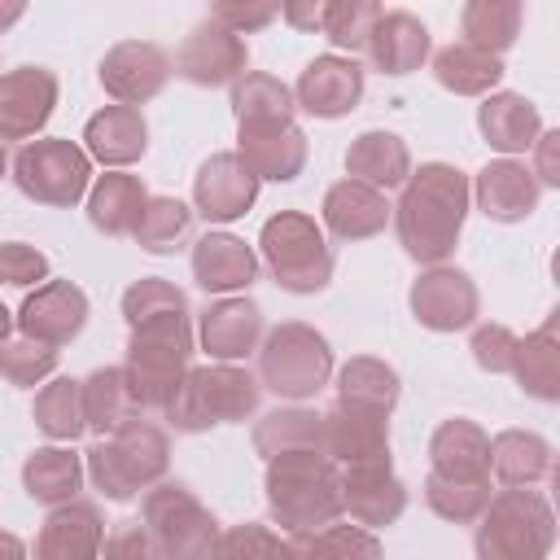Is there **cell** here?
<instances>
[{"instance_id": "obj_42", "label": "cell", "mask_w": 560, "mask_h": 560, "mask_svg": "<svg viewBox=\"0 0 560 560\" xmlns=\"http://www.w3.org/2000/svg\"><path fill=\"white\" fill-rule=\"evenodd\" d=\"M31 416H35V424H39L44 438H52V442H61V446L74 442V438L88 429L79 381H74V376H48V381L39 385L35 402H31Z\"/></svg>"}, {"instance_id": "obj_1", "label": "cell", "mask_w": 560, "mask_h": 560, "mask_svg": "<svg viewBox=\"0 0 560 560\" xmlns=\"http://www.w3.org/2000/svg\"><path fill=\"white\" fill-rule=\"evenodd\" d=\"M468 175L451 162H420L411 166L407 184L398 188V201L389 206L398 245L411 262L438 267L455 254L464 219H468Z\"/></svg>"}, {"instance_id": "obj_18", "label": "cell", "mask_w": 560, "mask_h": 560, "mask_svg": "<svg viewBox=\"0 0 560 560\" xmlns=\"http://www.w3.org/2000/svg\"><path fill=\"white\" fill-rule=\"evenodd\" d=\"M241 166L262 184H289L306 171V131L298 122H258V127H236V149Z\"/></svg>"}, {"instance_id": "obj_47", "label": "cell", "mask_w": 560, "mask_h": 560, "mask_svg": "<svg viewBox=\"0 0 560 560\" xmlns=\"http://www.w3.org/2000/svg\"><path fill=\"white\" fill-rule=\"evenodd\" d=\"M57 372V350L52 346H39L31 337H9L0 346V376L18 389H35L44 385L48 376Z\"/></svg>"}, {"instance_id": "obj_48", "label": "cell", "mask_w": 560, "mask_h": 560, "mask_svg": "<svg viewBox=\"0 0 560 560\" xmlns=\"http://www.w3.org/2000/svg\"><path fill=\"white\" fill-rule=\"evenodd\" d=\"M210 560H284V538L258 521L228 525V529H219Z\"/></svg>"}, {"instance_id": "obj_58", "label": "cell", "mask_w": 560, "mask_h": 560, "mask_svg": "<svg viewBox=\"0 0 560 560\" xmlns=\"http://www.w3.org/2000/svg\"><path fill=\"white\" fill-rule=\"evenodd\" d=\"M9 171V153H4V144H0V175Z\"/></svg>"}, {"instance_id": "obj_24", "label": "cell", "mask_w": 560, "mask_h": 560, "mask_svg": "<svg viewBox=\"0 0 560 560\" xmlns=\"http://www.w3.org/2000/svg\"><path fill=\"white\" fill-rule=\"evenodd\" d=\"M192 280L197 289L206 293H219V298H232V293H245L254 280H258V254L232 236V232H206L197 245H192Z\"/></svg>"}, {"instance_id": "obj_39", "label": "cell", "mask_w": 560, "mask_h": 560, "mask_svg": "<svg viewBox=\"0 0 560 560\" xmlns=\"http://www.w3.org/2000/svg\"><path fill=\"white\" fill-rule=\"evenodd\" d=\"M284 560H381V538L363 525H324L284 538Z\"/></svg>"}, {"instance_id": "obj_44", "label": "cell", "mask_w": 560, "mask_h": 560, "mask_svg": "<svg viewBox=\"0 0 560 560\" xmlns=\"http://www.w3.org/2000/svg\"><path fill=\"white\" fill-rule=\"evenodd\" d=\"M376 18H381V4H372V0H328L319 31L337 48V57L341 52L354 57V52H368V39H372Z\"/></svg>"}, {"instance_id": "obj_26", "label": "cell", "mask_w": 560, "mask_h": 560, "mask_svg": "<svg viewBox=\"0 0 560 560\" xmlns=\"http://www.w3.org/2000/svg\"><path fill=\"white\" fill-rule=\"evenodd\" d=\"M144 149H149V122L131 105H105L83 127V153L92 162L109 166V171H122V166L140 162Z\"/></svg>"}, {"instance_id": "obj_10", "label": "cell", "mask_w": 560, "mask_h": 560, "mask_svg": "<svg viewBox=\"0 0 560 560\" xmlns=\"http://www.w3.org/2000/svg\"><path fill=\"white\" fill-rule=\"evenodd\" d=\"M140 521L153 534L162 560H210L219 542L214 512L179 481H158L140 499Z\"/></svg>"}, {"instance_id": "obj_6", "label": "cell", "mask_w": 560, "mask_h": 560, "mask_svg": "<svg viewBox=\"0 0 560 560\" xmlns=\"http://www.w3.org/2000/svg\"><path fill=\"white\" fill-rule=\"evenodd\" d=\"M556 547V512L538 490H494L477 516V560H547Z\"/></svg>"}, {"instance_id": "obj_17", "label": "cell", "mask_w": 560, "mask_h": 560, "mask_svg": "<svg viewBox=\"0 0 560 560\" xmlns=\"http://www.w3.org/2000/svg\"><path fill=\"white\" fill-rule=\"evenodd\" d=\"M289 92H293V105L311 118H346L363 101V66L354 57L324 52L302 66Z\"/></svg>"}, {"instance_id": "obj_13", "label": "cell", "mask_w": 560, "mask_h": 560, "mask_svg": "<svg viewBox=\"0 0 560 560\" xmlns=\"http://www.w3.org/2000/svg\"><path fill=\"white\" fill-rule=\"evenodd\" d=\"M61 83L48 66H13L0 74V144L4 140H39L57 109Z\"/></svg>"}, {"instance_id": "obj_7", "label": "cell", "mask_w": 560, "mask_h": 560, "mask_svg": "<svg viewBox=\"0 0 560 560\" xmlns=\"http://www.w3.org/2000/svg\"><path fill=\"white\" fill-rule=\"evenodd\" d=\"M332 346L319 328L302 319H284L262 332L258 346V385L271 389L276 398L306 402L332 381Z\"/></svg>"}, {"instance_id": "obj_51", "label": "cell", "mask_w": 560, "mask_h": 560, "mask_svg": "<svg viewBox=\"0 0 560 560\" xmlns=\"http://www.w3.org/2000/svg\"><path fill=\"white\" fill-rule=\"evenodd\" d=\"M101 560H162V551L144 521H118L101 542Z\"/></svg>"}, {"instance_id": "obj_45", "label": "cell", "mask_w": 560, "mask_h": 560, "mask_svg": "<svg viewBox=\"0 0 560 560\" xmlns=\"http://www.w3.org/2000/svg\"><path fill=\"white\" fill-rule=\"evenodd\" d=\"M166 315H192L188 293L162 276H140L136 284L122 289V319L127 328L149 324V319H166Z\"/></svg>"}, {"instance_id": "obj_31", "label": "cell", "mask_w": 560, "mask_h": 560, "mask_svg": "<svg viewBox=\"0 0 560 560\" xmlns=\"http://www.w3.org/2000/svg\"><path fill=\"white\" fill-rule=\"evenodd\" d=\"M556 468L551 442L534 429H503L490 438V477L503 490H529L538 481H547Z\"/></svg>"}, {"instance_id": "obj_2", "label": "cell", "mask_w": 560, "mask_h": 560, "mask_svg": "<svg viewBox=\"0 0 560 560\" xmlns=\"http://www.w3.org/2000/svg\"><path fill=\"white\" fill-rule=\"evenodd\" d=\"M267 512L284 534H311L341 521V468L319 451H289L267 459Z\"/></svg>"}, {"instance_id": "obj_41", "label": "cell", "mask_w": 560, "mask_h": 560, "mask_svg": "<svg viewBox=\"0 0 560 560\" xmlns=\"http://www.w3.org/2000/svg\"><path fill=\"white\" fill-rule=\"evenodd\" d=\"M293 92L267 70H245L232 83V114L236 127H258V122H293Z\"/></svg>"}, {"instance_id": "obj_57", "label": "cell", "mask_w": 560, "mask_h": 560, "mask_svg": "<svg viewBox=\"0 0 560 560\" xmlns=\"http://www.w3.org/2000/svg\"><path fill=\"white\" fill-rule=\"evenodd\" d=\"M9 332H13V311H9L4 302H0V346L9 341Z\"/></svg>"}, {"instance_id": "obj_23", "label": "cell", "mask_w": 560, "mask_h": 560, "mask_svg": "<svg viewBox=\"0 0 560 560\" xmlns=\"http://www.w3.org/2000/svg\"><path fill=\"white\" fill-rule=\"evenodd\" d=\"M468 188H472L477 210H481L486 219H494V223H521V219H529V214L538 210V197H542L538 179H534L529 166L516 162V158H494V162H486Z\"/></svg>"}, {"instance_id": "obj_49", "label": "cell", "mask_w": 560, "mask_h": 560, "mask_svg": "<svg viewBox=\"0 0 560 560\" xmlns=\"http://www.w3.org/2000/svg\"><path fill=\"white\" fill-rule=\"evenodd\" d=\"M48 254L26 245V241H0V284H13V289H39L48 276Z\"/></svg>"}, {"instance_id": "obj_14", "label": "cell", "mask_w": 560, "mask_h": 560, "mask_svg": "<svg viewBox=\"0 0 560 560\" xmlns=\"http://www.w3.org/2000/svg\"><path fill=\"white\" fill-rule=\"evenodd\" d=\"M101 88L114 96V105L140 109L153 101L171 79V52L153 39H122L101 57Z\"/></svg>"}, {"instance_id": "obj_53", "label": "cell", "mask_w": 560, "mask_h": 560, "mask_svg": "<svg viewBox=\"0 0 560 560\" xmlns=\"http://www.w3.org/2000/svg\"><path fill=\"white\" fill-rule=\"evenodd\" d=\"M529 175L538 179V188H560V131H547V127L538 131Z\"/></svg>"}, {"instance_id": "obj_3", "label": "cell", "mask_w": 560, "mask_h": 560, "mask_svg": "<svg viewBox=\"0 0 560 560\" xmlns=\"http://www.w3.org/2000/svg\"><path fill=\"white\" fill-rule=\"evenodd\" d=\"M166 468H171V438H166V429H158L153 420H140V416L127 420L122 429L96 438L83 451V472L114 503H127L140 490H153L158 481H166Z\"/></svg>"}, {"instance_id": "obj_52", "label": "cell", "mask_w": 560, "mask_h": 560, "mask_svg": "<svg viewBox=\"0 0 560 560\" xmlns=\"http://www.w3.org/2000/svg\"><path fill=\"white\" fill-rule=\"evenodd\" d=\"M210 18H214L219 26H228L232 35L245 39V31H258V26L276 22V18H280V4H214Z\"/></svg>"}, {"instance_id": "obj_43", "label": "cell", "mask_w": 560, "mask_h": 560, "mask_svg": "<svg viewBox=\"0 0 560 560\" xmlns=\"http://www.w3.org/2000/svg\"><path fill=\"white\" fill-rule=\"evenodd\" d=\"M188 232H192V206H184L179 197H149L131 228L144 254H171L188 241Z\"/></svg>"}, {"instance_id": "obj_28", "label": "cell", "mask_w": 560, "mask_h": 560, "mask_svg": "<svg viewBox=\"0 0 560 560\" xmlns=\"http://www.w3.org/2000/svg\"><path fill=\"white\" fill-rule=\"evenodd\" d=\"M319 214L337 241H372L389 223V201H385V192H376L359 179H337V184H328Z\"/></svg>"}, {"instance_id": "obj_37", "label": "cell", "mask_w": 560, "mask_h": 560, "mask_svg": "<svg viewBox=\"0 0 560 560\" xmlns=\"http://www.w3.org/2000/svg\"><path fill=\"white\" fill-rule=\"evenodd\" d=\"M79 389H83V420L101 438L140 416V402H136L131 381H127L122 368H96V372H88L79 381Z\"/></svg>"}, {"instance_id": "obj_32", "label": "cell", "mask_w": 560, "mask_h": 560, "mask_svg": "<svg viewBox=\"0 0 560 560\" xmlns=\"http://www.w3.org/2000/svg\"><path fill=\"white\" fill-rule=\"evenodd\" d=\"M556 319H560V311H551L534 332L516 337V350H512V372L508 376L538 402L560 398V332H556Z\"/></svg>"}, {"instance_id": "obj_22", "label": "cell", "mask_w": 560, "mask_h": 560, "mask_svg": "<svg viewBox=\"0 0 560 560\" xmlns=\"http://www.w3.org/2000/svg\"><path fill=\"white\" fill-rule=\"evenodd\" d=\"M105 542V516L88 499H70L61 508H48L31 556L35 560H101Z\"/></svg>"}, {"instance_id": "obj_15", "label": "cell", "mask_w": 560, "mask_h": 560, "mask_svg": "<svg viewBox=\"0 0 560 560\" xmlns=\"http://www.w3.org/2000/svg\"><path fill=\"white\" fill-rule=\"evenodd\" d=\"M13 324H18L22 337L61 350V346H70V341L83 332V324H88V293H83L79 284H70V280H44L39 289H31V293L22 298Z\"/></svg>"}, {"instance_id": "obj_54", "label": "cell", "mask_w": 560, "mask_h": 560, "mask_svg": "<svg viewBox=\"0 0 560 560\" xmlns=\"http://www.w3.org/2000/svg\"><path fill=\"white\" fill-rule=\"evenodd\" d=\"M280 18H284L289 26H298V31H319V22H324V4H284Z\"/></svg>"}, {"instance_id": "obj_16", "label": "cell", "mask_w": 560, "mask_h": 560, "mask_svg": "<svg viewBox=\"0 0 560 560\" xmlns=\"http://www.w3.org/2000/svg\"><path fill=\"white\" fill-rule=\"evenodd\" d=\"M341 512L350 516V525H363L372 534L394 525L407 512V486L394 472V464L376 459L341 468Z\"/></svg>"}, {"instance_id": "obj_38", "label": "cell", "mask_w": 560, "mask_h": 560, "mask_svg": "<svg viewBox=\"0 0 560 560\" xmlns=\"http://www.w3.org/2000/svg\"><path fill=\"white\" fill-rule=\"evenodd\" d=\"M433 79L455 96H490L503 79V57H490L455 39L433 52Z\"/></svg>"}, {"instance_id": "obj_30", "label": "cell", "mask_w": 560, "mask_h": 560, "mask_svg": "<svg viewBox=\"0 0 560 560\" xmlns=\"http://www.w3.org/2000/svg\"><path fill=\"white\" fill-rule=\"evenodd\" d=\"M411 175V149L402 136L394 131H359L346 149V179H359L376 192H389V188H402Z\"/></svg>"}, {"instance_id": "obj_8", "label": "cell", "mask_w": 560, "mask_h": 560, "mask_svg": "<svg viewBox=\"0 0 560 560\" xmlns=\"http://www.w3.org/2000/svg\"><path fill=\"white\" fill-rule=\"evenodd\" d=\"M258 254L284 293H319L332 280V245L306 210H280L258 232Z\"/></svg>"}, {"instance_id": "obj_33", "label": "cell", "mask_w": 560, "mask_h": 560, "mask_svg": "<svg viewBox=\"0 0 560 560\" xmlns=\"http://www.w3.org/2000/svg\"><path fill=\"white\" fill-rule=\"evenodd\" d=\"M398 394H402L398 372L376 354H354L337 368V407L368 411V416H389L398 407Z\"/></svg>"}, {"instance_id": "obj_27", "label": "cell", "mask_w": 560, "mask_h": 560, "mask_svg": "<svg viewBox=\"0 0 560 560\" xmlns=\"http://www.w3.org/2000/svg\"><path fill=\"white\" fill-rule=\"evenodd\" d=\"M477 131L494 153L516 158V153L534 149V140L542 131V114L525 92H490L477 105Z\"/></svg>"}, {"instance_id": "obj_34", "label": "cell", "mask_w": 560, "mask_h": 560, "mask_svg": "<svg viewBox=\"0 0 560 560\" xmlns=\"http://www.w3.org/2000/svg\"><path fill=\"white\" fill-rule=\"evenodd\" d=\"M83 455H74L70 446L61 442H48V446H35L22 464V490L44 503V508H61L70 499H79L83 490Z\"/></svg>"}, {"instance_id": "obj_40", "label": "cell", "mask_w": 560, "mask_h": 560, "mask_svg": "<svg viewBox=\"0 0 560 560\" xmlns=\"http://www.w3.org/2000/svg\"><path fill=\"white\" fill-rule=\"evenodd\" d=\"M521 18H525V9L516 0H468L459 9V35H464L459 44L503 57L521 35Z\"/></svg>"}, {"instance_id": "obj_35", "label": "cell", "mask_w": 560, "mask_h": 560, "mask_svg": "<svg viewBox=\"0 0 560 560\" xmlns=\"http://www.w3.org/2000/svg\"><path fill=\"white\" fill-rule=\"evenodd\" d=\"M149 192L140 184V175H127V171H105L92 179L88 188V223L105 236H131L140 210H144Z\"/></svg>"}, {"instance_id": "obj_9", "label": "cell", "mask_w": 560, "mask_h": 560, "mask_svg": "<svg viewBox=\"0 0 560 560\" xmlns=\"http://www.w3.org/2000/svg\"><path fill=\"white\" fill-rule=\"evenodd\" d=\"M9 175L22 197L70 210L92 188V158L83 153V144L66 136H39V140L18 144V153L9 158Z\"/></svg>"}, {"instance_id": "obj_12", "label": "cell", "mask_w": 560, "mask_h": 560, "mask_svg": "<svg viewBox=\"0 0 560 560\" xmlns=\"http://www.w3.org/2000/svg\"><path fill=\"white\" fill-rule=\"evenodd\" d=\"M249 70V48L241 35L219 26L214 18H201L175 48V74L192 88H232Z\"/></svg>"}, {"instance_id": "obj_4", "label": "cell", "mask_w": 560, "mask_h": 560, "mask_svg": "<svg viewBox=\"0 0 560 560\" xmlns=\"http://www.w3.org/2000/svg\"><path fill=\"white\" fill-rule=\"evenodd\" d=\"M192 315H166V319H149V324H136L131 337H127V381H131V394L144 407L153 411H166V402L175 398V389L184 385L188 376V359H192Z\"/></svg>"}, {"instance_id": "obj_5", "label": "cell", "mask_w": 560, "mask_h": 560, "mask_svg": "<svg viewBox=\"0 0 560 560\" xmlns=\"http://www.w3.org/2000/svg\"><path fill=\"white\" fill-rule=\"evenodd\" d=\"M262 402L258 376H249L236 363H206L188 368L184 385L166 402V424L175 433H206L214 424H245Z\"/></svg>"}, {"instance_id": "obj_50", "label": "cell", "mask_w": 560, "mask_h": 560, "mask_svg": "<svg viewBox=\"0 0 560 560\" xmlns=\"http://www.w3.org/2000/svg\"><path fill=\"white\" fill-rule=\"evenodd\" d=\"M468 350H472V363L490 376H508L512 372V350H516V332L508 324H472V337H468Z\"/></svg>"}, {"instance_id": "obj_46", "label": "cell", "mask_w": 560, "mask_h": 560, "mask_svg": "<svg viewBox=\"0 0 560 560\" xmlns=\"http://www.w3.org/2000/svg\"><path fill=\"white\" fill-rule=\"evenodd\" d=\"M490 486H464V481H442V477H424V503L433 516L451 521V525H477V516L490 503Z\"/></svg>"}, {"instance_id": "obj_21", "label": "cell", "mask_w": 560, "mask_h": 560, "mask_svg": "<svg viewBox=\"0 0 560 560\" xmlns=\"http://www.w3.org/2000/svg\"><path fill=\"white\" fill-rule=\"evenodd\" d=\"M429 472L442 481L490 486V433L468 416L442 420L429 438Z\"/></svg>"}, {"instance_id": "obj_25", "label": "cell", "mask_w": 560, "mask_h": 560, "mask_svg": "<svg viewBox=\"0 0 560 560\" xmlns=\"http://www.w3.org/2000/svg\"><path fill=\"white\" fill-rule=\"evenodd\" d=\"M429 57H433L429 26L407 9H381L376 26H372V39H368L372 70H381L389 79H402V74L420 70Z\"/></svg>"}, {"instance_id": "obj_19", "label": "cell", "mask_w": 560, "mask_h": 560, "mask_svg": "<svg viewBox=\"0 0 560 560\" xmlns=\"http://www.w3.org/2000/svg\"><path fill=\"white\" fill-rule=\"evenodd\" d=\"M267 332L262 306L254 298H214L197 319V341L214 363H241L245 354H258Z\"/></svg>"}, {"instance_id": "obj_11", "label": "cell", "mask_w": 560, "mask_h": 560, "mask_svg": "<svg viewBox=\"0 0 560 560\" xmlns=\"http://www.w3.org/2000/svg\"><path fill=\"white\" fill-rule=\"evenodd\" d=\"M407 306H411L416 324L429 328V332H464L481 315V293H477L468 271H459L451 262H438V267H424L411 280Z\"/></svg>"}, {"instance_id": "obj_36", "label": "cell", "mask_w": 560, "mask_h": 560, "mask_svg": "<svg viewBox=\"0 0 560 560\" xmlns=\"http://www.w3.org/2000/svg\"><path fill=\"white\" fill-rule=\"evenodd\" d=\"M254 451L262 459L289 455V451H319L324 455V411L311 407H276L254 424Z\"/></svg>"}, {"instance_id": "obj_56", "label": "cell", "mask_w": 560, "mask_h": 560, "mask_svg": "<svg viewBox=\"0 0 560 560\" xmlns=\"http://www.w3.org/2000/svg\"><path fill=\"white\" fill-rule=\"evenodd\" d=\"M22 13H26L22 4H4V9H0V31H4V26H13V22L22 18Z\"/></svg>"}, {"instance_id": "obj_29", "label": "cell", "mask_w": 560, "mask_h": 560, "mask_svg": "<svg viewBox=\"0 0 560 560\" xmlns=\"http://www.w3.org/2000/svg\"><path fill=\"white\" fill-rule=\"evenodd\" d=\"M324 455L337 468L389 459V416H368L350 407L324 411Z\"/></svg>"}, {"instance_id": "obj_55", "label": "cell", "mask_w": 560, "mask_h": 560, "mask_svg": "<svg viewBox=\"0 0 560 560\" xmlns=\"http://www.w3.org/2000/svg\"><path fill=\"white\" fill-rule=\"evenodd\" d=\"M0 560H31V551H26V542L18 534L0 529Z\"/></svg>"}, {"instance_id": "obj_20", "label": "cell", "mask_w": 560, "mask_h": 560, "mask_svg": "<svg viewBox=\"0 0 560 560\" xmlns=\"http://www.w3.org/2000/svg\"><path fill=\"white\" fill-rule=\"evenodd\" d=\"M258 201V179L236 153H210L192 175V214L206 223H236Z\"/></svg>"}]
</instances>
